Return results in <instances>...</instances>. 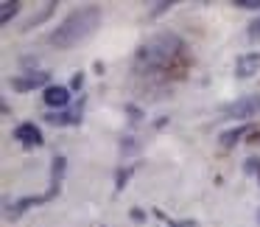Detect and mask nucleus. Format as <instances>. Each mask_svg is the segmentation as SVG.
Here are the masks:
<instances>
[{"instance_id": "obj_16", "label": "nucleus", "mask_w": 260, "mask_h": 227, "mask_svg": "<svg viewBox=\"0 0 260 227\" xmlns=\"http://www.w3.org/2000/svg\"><path fill=\"white\" fill-rule=\"evenodd\" d=\"M179 227H193V224H179Z\"/></svg>"}, {"instance_id": "obj_9", "label": "nucleus", "mask_w": 260, "mask_h": 227, "mask_svg": "<svg viewBox=\"0 0 260 227\" xmlns=\"http://www.w3.org/2000/svg\"><path fill=\"white\" fill-rule=\"evenodd\" d=\"M17 12H20L17 0H14V3H12V0H3V3H0V20H3V23H9V20H12Z\"/></svg>"}, {"instance_id": "obj_12", "label": "nucleus", "mask_w": 260, "mask_h": 227, "mask_svg": "<svg viewBox=\"0 0 260 227\" xmlns=\"http://www.w3.org/2000/svg\"><path fill=\"white\" fill-rule=\"evenodd\" d=\"M246 31H249V40H260V17H257V20H252Z\"/></svg>"}, {"instance_id": "obj_14", "label": "nucleus", "mask_w": 260, "mask_h": 227, "mask_svg": "<svg viewBox=\"0 0 260 227\" xmlns=\"http://www.w3.org/2000/svg\"><path fill=\"white\" fill-rule=\"evenodd\" d=\"M81 84H84V76L76 73V76H73V90H81Z\"/></svg>"}, {"instance_id": "obj_17", "label": "nucleus", "mask_w": 260, "mask_h": 227, "mask_svg": "<svg viewBox=\"0 0 260 227\" xmlns=\"http://www.w3.org/2000/svg\"><path fill=\"white\" fill-rule=\"evenodd\" d=\"M257 221H260V213H257Z\"/></svg>"}, {"instance_id": "obj_10", "label": "nucleus", "mask_w": 260, "mask_h": 227, "mask_svg": "<svg viewBox=\"0 0 260 227\" xmlns=\"http://www.w3.org/2000/svg\"><path fill=\"white\" fill-rule=\"evenodd\" d=\"M246 129H249V126L243 124V126H238V129H230V132H224V135H221V146H232L235 140H241V135H243Z\"/></svg>"}, {"instance_id": "obj_3", "label": "nucleus", "mask_w": 260, "mask_h": 227, "mask_svg": "<svg viewBox=\"0 0 260 227\" xmlns=\"http://www.w3.org/2000/svg\"><path fill=\"white\" fill-rule=\"evenodd\" d=\"M260 112V96H246V98H238V101L226 104L224 115L230 118H252V115Z\"/></svg>"}, {"instance_id": "obj_5", "label": "nucleus", "mask_w": 260, "mask_h": 227, "mask_svg": "<svg viewBox=\"0 0 260 227\" xmlns=\"http://www.w3.org/2000/svg\"><path fill=\"white\" fill-rule=\"evenodd\" d=\"M48 79H51V76H48L45 70H40V73H28V76H14L12 87L17 93H28V90H37V87L48 84ZM48 87H51V84H48Z\"/></svg>"}, {"instance_id": "obj_13", "label": "nucleus", "mask_w": 260, "mask_h": 227, "mask_svg": "<svg viewBox=\"0 0 260 227\" xmlns=\"http://www.w3.org/2000/svg\"><path fill=\"white\" fill-rule=\"evenodd\" d=\"M238 9H260V0H235Z\"/></svg>"}, {"instance_id": "obj_15", "label": "nucleus", "mask_w": 260, "mask_h": 227, "mask_svg": "<svg viewBox=\"0 0 260 227\" xmlns=\"http://www.w3.org/2000/svg\"><path fill=\"white\" fill-rule=\"evenodd\" d=\"M257 165H260V163H257L254 157H249V160H246V171H249V174H252V171H257Z\"/></svg>"}, {"instance_id": "obj_7", "label": "nucleus", "mask_w": 260, "mask_h": 227, "mask_svg": "<svg viewBox=\"0 0 260 227\" xmlns=\"http://www.w3.org/2000/svg\"><path fill=\"white\" fill-rule=\"evenodd\" d=\"M14 140H20L23 146H40L42 132L37 129V124H20L17 129H14Z\"/></svg>"}, {"instance_id": "obj_8", "label": "nucleus", "mask_w": 260, "mask_h": 227, "mask_svg": "<svg viewBox=\"0 0 260 227\" xmlns=\"http://www.w3.org/2000/svg\"><path fill=\"white\" fill-rule=\"evenodd\" d=\"M79 115H81V109H62V112H48L45 121L53 126H73L79 121Z\"/></svg>"}, {"instance_id": "obj_2", "label": "nucleus", "mask_w": 260, "mask_h": 227, "mask_svg": "<svg viewBox=\"0 0 260 227\" xmlns=\"http://www.w3.org/2000/svg\"><path fill=\"white\" fill-rule=\"evenodd\" d=\"M101 23V9L98 6H79L64 17V23L51 34L53 48H73L79 42H84Z\"/></svg>"}, {"instance_id": "obj_4", "label": "nucleus", "mask_w": 260, "mask_h": 227, "mask_svg": "<svg viewBox=\"0 0 260 227\" xmlns=\"http://www.w3.org/2000/svg\"><path fill=\"white\" fill-rule=\"evenodd\" d=\"M42 101L48 104V107H53V109H68V104H70V90L68 87H62V84H51V87H45V93H42Z\"/></svg>"}, {"instance_id": "obj_11", "label": "nucleus", "mask_w": 260, "mask_h": 227, "mask_svg": "<svg viewBox=\"0 0 260 227\" xmlns=\"http://www.w3.org/2000/svg\"><path fill=\"white\" fill-rule=\"evenodd\" d=\"M53 9H56V3H48V6L42 9V14H37V17H31L28 23H25V29H34V25H40L42 20H48V17H51V12H53Z\"/></svg>"}, {"instance_id": "obj_1", "label": "nucleus", "mask_w": 260, "mask_h": 227, "mask_svg": "<svg viewBox=\"0 0 260 227\" xmlns=\"http://www.w3.org/2000/svg\"><path fill=\"white\" fill-rule=\"evenodd\" d=\"M176 56H182V40L174 34H159L151 37L146 45H140V51L135 53V65L146 76L165 73L176 62Z\"/></svg>"}, {"instance_id": "obj_6", "label": "nucleus", "mask_w": 260, "mask_h": 227, "mask_svg": "<svg viewBox=\"0 0 260 227\" xmlns=\"http://www.w3.org/2000/svg\"><path fill=\"white\" fill-rule=\"evenodd\" d=\"M257 70H260V53H243V56H238V62H235L238 79H249V76H254Z\"/></svg>"}]
</instances>
